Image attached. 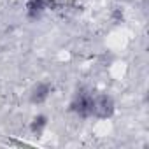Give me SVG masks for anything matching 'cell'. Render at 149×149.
Segmentation results:
<instances>
[{
	"mask_svg": "<svg viewBox=\"0 0 149 149\" xmlns=\"http://www.w3.org/2000/svg\"><path fill=\"white\" fill-rule=\"evenodd\" d=\"M68 111L83 119L91 118V114H93V93L88 88H77L70 98Z\"/></svg>",
	"mask_w": 149,
	"mask_h": 149,
	"instance_id": "6da1fadb",
	"label": "cell"
},
{
	"mask_svg": "<svg viewBox=\"0 0 149 149\" xmlns=\"http://www.w3.org/2000/svg\"><path fill=\"white\" fill-rule=\"evenodd\" d=\"M116 112V102L109 93L93 95V114L91 118L97 119H109Z\"/></svg>",
	"mask_w": 149,
	"mask_h": 149,
	"instance_id": "7a4b0ae2",
	"label": "cell"
},
{
	"mask_svg": "<svg viewBox=\"0 0 149 149\" xmlns=\"http://www.w3.org/2000/svg\"><path fill=\"white\" fill-rule=\"evenodd\" d=\"M56 0H25V9L28 19H39L49 9H56Z\"/></svg>",
	"mask_w": 149,
	"mask_h": 149,
	"instance_id": "3957f363",
	"label": "cell"
},
{
	"mask_svg": "<svg viewBox=\"0 0 149 149\" xmlns=\"http://www.w3.org/2000/svg\"><path fill=\"white\" fill-rule=\"evenodd\" d=\"M51 93H53V84L47 83V81H39V83H35V84L30 88V91H28V100H30V104H33V105H40V104H44V102L51 97Z\"/></svg>",
	"mask_w": 149,
	"mask_h": 149,
	"instance_id": "277c9868",
	"label": "cell"
},
{
	"mask_svg": "<svg viewBox=\"0 0 149 149\" xmlns=\"http://www.w3.org/2000/svg\"><path fill=\"white\" fill-rule=\"evenodd\" d=\"M47 121H49V119H47L46 114H37V116L32 118V121H30V125H28V130L32 132V135L40 137L42 132H44L46 126H47Z\"/></svg>",
	"mask_w": 149,
	"mask_h": 149,
	"instance_id": "5b68a950",
	"label": "cell"
},
{
	"mask_svg": "<svg viewBox=\"0 0 149 149\" xmlns=\"http://www.w3.org/2000/svg\"><path fill=\"white\" fill-rule=\"evenodd\" d=\"M112 16H114V19H116V21H119V19H123V13H119V11H116V13H114Z\"/></svg>",
	"mask_w": 149,
	"mask_h": 149,
	"instance_id": "8992f818",
	"label": "cell"
}]
</instances>
